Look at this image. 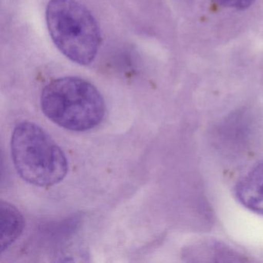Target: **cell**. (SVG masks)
<instances>
[{"label": "cell", "instance_id": "cell-1", "mask_svg": "<svg viewBox=\"0 0 263 263\" xmlns=\"http://www.w3.org/2000/svg\"><path fill=\"white\" fill-rule=\"evenodd\" d=\"M43 112L60 127L86 132L101 124L105 115L102 95L91 83L78 77L53 80L43 89Z\"/></svg>", "mask_w": 263, "mask_h": 263}, {"label": "cell", "instance_id": "cell-2", "mask_svg": "<svg viewBox=\"0 0 263 263\" xmlns=\"http://www.w3.org/2000/svg\"><path fill=\"white\" fill-rule=\"evenodd\" d=\"M11 155L22 179L38 187H50L65 178L68 161L56 141L39 125L23 121L11 137Z\"/></svg>", "mask_w": 263, "mask_h": 263}, {"label": "cell", "instance_id": "cell-3", "mask_svg": "<svg viewBox=\"0 0 263 263\" xmlns=\"http://www.w3.org/2000/svg\"><path fill=\"white\" fill-rule=\"evenodd\" d=\"M46 21L58 50L79 65L91 64L101 43V30L88 9L76 0H50Z\"/></svg>", "mask_w": 263, "mask_h": 263}, {"label": "cell", "instance_id": "cell-4", "mask_svg": "<svg viewBox=\"0 0 263 263\" xmlns=\"http://www.w3.org/2000/svg\"><path fill=\"white\" fill-rule=\"evenodd\" d=\"M234 192L240 204L263 216V158L240 178Z\"/></svg>", "mask_w": 263, "mask_h": 263}, {"label": "cell", "instance_id": "cell-5", "mask_svg": "<svg viewBox=\"0 0 263 263\" xmlns=\"http://www.w3.org/2000/svg\"><path fill=\"white\" fill-rule=\"evenodd\" d=\"M1 252H5L21 236L25 226L21 212L13 204L2 201L0 204Z\"/></svg>", "mask_w": 263, "mask_h": 263}, {"label": "cell", "instance_id": "cell-6", "mask_svg": "<svg viewBox=\"0 0 263 263\" xmlns=\"http://www.w3.org/2000/svg\"><path fill=\"white\" fill-rule=\"evenodd\" d=\"M212 1L226 8L242 10L249 8L255 0H212Z\"/></svg>", "mask_w": 263, "mask_h": 263}]
</instances>
